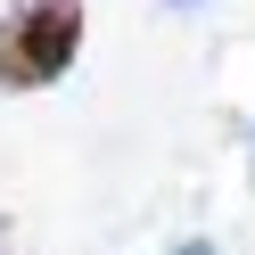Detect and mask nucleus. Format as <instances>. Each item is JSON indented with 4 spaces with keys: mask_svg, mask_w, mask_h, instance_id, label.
<instances>
[{
    "mask_svg": "<svg viewBox=\"0 0 255 255\" xmlns=\"http://www.w3.org/2000/svg\"><path fill=\"white\" fill-rule=\"evenodd\" d=\"M83 50V0H8L0 8V91H50Z\"/></svg>",
    "mask_w": 255,
    "mask_h": 255,
    "instance_id": "1",
    "label": "nucleus"
},
{
    "mask_svg": "<svg viewBox=\"0 0 255 255\" xmlns=\"http://www.w3.org/2000/svg\"><path fill=\"white\" fill-rule=\"evenodd\" d=\"M173 8H198V0H173Z\"/></svg>",
    "mask_w": 255,
    "mask_h": 255,
    "instance_id": "2",
    "label": "nucleus"
}]
</instances>
